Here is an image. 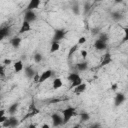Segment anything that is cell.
Returning a JSON list of instances; mask_svg holds the SVG:
<instances>
[{
	"label": "cell",
	"mask_w": 128,
	"mask_h": 128,
	"mask_svg": "<svg viewBox=\"0 0 128 128\" xmlns=\"http://www.w3.org/2000/svg\"><path fill=\"white\" fill-rule=\"evenodd\" d=\"M90 119V114L89 113H86V112H81L80 113V120L82 122H86Z\"/></svg>",
	"instance_id": "cell-22"
},
{
	"label": "cell",
	"mask_w": 128,
	"mask_h": 128,
	"mask_svg": "<svg viewBox=\"0 0 128 128\" xmlns=\"http://www.w3.org/2000/svg\"><path fill=\"white\" fill-rule=\"evenodd\" d=\"M117 88H118V84H116V83L112 84V86H111V89H112L113 91H115V90H116Z\"/></svg>",
	"instance_id": "cell-36"
},
{
	"label": "cell",
	"mask_w": 128,
	"mask_h": 128,
	"mask_svg": "<svg viewBox=\"0 0 128 128\" xmlns=\"http://www.w3.org/2000/svg\"><path fill=\"white\" fill-rule=\"evenodd\" d=\"M0 91H1V84H0Z\"/></svg>",
	"instance_id": "cell-44"
},
{
	"label": "cell",
	"mask_w": 128,
	"mask_h": 128,
	"mask_svg": "<svg viewBox=\"0 0 128 128\" xmlns=\"http://www.w3.org/2000/svg\"><path fill=\"white\" fill-rule=\"evenodd\" d=\"M18 108H19V104H18V103H13L12 105L9 106V108H8V113H9L10 115H14V114L17 112Z\"/></svg>",
	"instance_id": "cell-16"
},
{
	"label": "cell",
	"mask_w": 128,
	"mask_h": 128,
	"mask_svg": "<svg viewBox=\"0 0 128 128\" xmlns=\"http://www.w3.org/2000/svg\"><path fill=\"white\" fill-rule=\"evenodd\" d=\"M42 128H49V125H47V124H44V125H42Z\"/></svg>",
	"instance_id": "cell-41"
},
{
	"label": "cell",
	"mask_w": 128,
	"mask_h": 128,
	"mask_svg": "<svg viewBox=\"0 0 128 128\" xmlns=\"http://www.w3.org/2000/svg\"><path fill=\"white\" fill-rule=\"evenodd\" d=\"M125 100H126V97L123 93H117L116 96H115V99H114V104H115L116 107H118L121 104H123Z\"/></svg>",
	"instance_id": "cell-7"
},
{
	"label": "cell",
	"mask_w": 128,
	"mask_h": 128,
	"mask_svg": "<svg viewBox=\"0 0 128 128\" xmlns=\"http://www.w3.org/2000/svg\"><path fill=\"white\" fill-rule=\"evenodd\" d=\"M5 73H4V67L0 65V76H4Z\"/></svg>",
	"instance_id": "cell-34"
},
{
	"label": "cell",
	"mask_w": 128,
	"mask_h": 128,
	"mask_svg": "<svg viewBox=\"0 0 128 128\" xmlns=\"http://www.w3.org/2000/svg\"><path fill=\"white\" fill-rule=\"evenodd\" d=\"M52 75H53L52 70H46V71L42 72V74L39 76V80H38V82H39V83H43V82H45L46 80H48Z\"/></svg>",
	"instance_id": "cell-6"
},
{
	"label": "cell",
	"mask_w": 128,
	"mask_h": 128,
	"mask_svg": "<svg viewBox=\"0 0 128 128\" xmlns=\"http://www.w3.org/2000/svg\"><path fill=\"white\" fill-rule=\"evenodd\" d=\"M62 85H63V83H62V80L60 79V78H55L54 80H53V83H52V87H53V89H59V88H61L62 87Z\"/></svg>",
	"instance_id": "cell-17"
},
{
	"label": "cell",
	"mask_w": 128,
	"mask_h": 128,
	"mask_svg": "<svg viewBox=\"0 0 128 128\" xmlns=\"http://www.w3.org/2000/svg\"><path fill=\"white\" fill-rule=\"evenodd\" d=\"M59 49H60V44H59V42L52 41L51 48H50V52H51V53H55V52H57Z\"/></svg>",
	"instance_id": "cell-21"
},
{
	"label": "cell",
	"mask_w": 128,
	"mask_h": 128,
	"mask_svg": "<svg viewBox=\"0 0 128 128\" xmlns=\"http://www.w3.org/2000/svg\"><path fill=\"white\" fill-rule=\"evenodd\" d=\"M76 67H77V69H78V71H80V72H83V71H86V70L88 69V62H86V61H84V62H81V63H78Z\"/></svg>",
	"instance_id": "cell-18"
},
{
	"label": "cell",
	"mask_w": 128,
	"mask_h": 128,
	"mask_svg": "<svg viewBox=\"0 0 128 128\" xmlns=\"http://www.w3.org/2000/svg\"><path fill=\"white\" fill-rule=\"evenodd\" d=\"M42 59H43V57H42V55H41L40 53H36V54L34 55V61H35L36 63H40V62L42 61Z\"/></svg>",
	"instance_id": "cell-28"
},
{
	"label": "cell",
	"mask_w": 128,
	"mask_h": 128,
	"mask_svg": "<svg viewBox=\"0 0 128 128\" xmlns=\"http://www.w3.org/2000/svg\"><path fill=\"white\" fill-rule=\"evenodd\" d=\"M111 17H112L113 20H115V21H119V20L122 19V14H121L120 12H118V11H117V12H112Z\"/></svg>",
	"instance_id": "cell-24"
},
{
	"label": "cell",
	"mask_w": 128,
	"mask_h": 128,
	"mask_svg": "<svg viewBox=\"0 0 128 128\" xmlns=\"http://www.w3.org/2000/svg\"><path fill=\"white\" fill-rule=\"evenodd\" d=\"M100 1H102V0H95V2H100Z\"/></svg>",
	"instance_id": "cell-42"
},
{
	"label": "cell",
	"mask_w": 128,
	"mask_h": 128,
	"mask_svg": "<svg viewBox=\"0 0 128 128\" xmlns=\"http://www.w3.org/2000/svg\"><path fill=\"white\" fill-rule=\"evenodd\" d=\"M83 82V80H82V78L80 77V78H78L77 80H75V81H73V82H71V86H70V88H74V87H76V86H78L79 84H81Z\"/></svg>",
	"instance_id": "cell-27"
},
{
	"label": "cell",
	"mask_w": 128,
	"mask_h": 128,
	"mask_svg": "<svg viewBox=\"0 0 128 128\" xmlns=\"http://www.w3.org/2000/svg\"><path fill=\"white\" fill-rule=\"evenodd\" d=\"M87 55H88V52L86 50H81V56H82L83 59H86Z\"/></svg>",
	"instance_id": "cell-32"
},
{
	"label": "cell",
	"mask_w": 128,
	"mask_h": 128,
	"mask_svg": "<svg viewBox=\"0 0 128 128\" xmlns=\"http://www.w3.org/2000/svg\"><path fill=\"white\" fill-rule=\"evenodd\" d=\"M78 47H79V45H78V44H75V45H73V46L69 49V52H68V58H71V56L78 50Z\"/></svg>",
	"instance_id": "cell-25"
},
{
	"label": "cell",
	"mask_w": 128,
	"mask_h": 128,
	"mask_svg": "<svg viewBox=\"0 0 128 128\" xmlns=\"http://www.w3.org/2000/svg\"><path fill=\"white\" fill-rule=\"evenodd\" d=\"M3 115H5V110L4 109H0V117H2Z\"/></svg>",
	"instance_id": "cell-39"
},
{
	"label": "cell",
	"mask_w": 128,
	"mask_h": 128,
	"mask_svg": "<svg viewBox=\"0 0 128 128\" xmlns=\"http://www.w3.org/2000/svg\"><path fill=\"white\" fill-rule=\"evenodd\" d=\"M76 114V108L74 107H67L62 111L63 115V124H67L70 119Z\"/></svg>",
	"instance_id": "cell-1"
},
{
	"label": "cell",
	"mask_w": 128,
	"mask_h": 128,
	"mask_svg": "<svg viewBox=\"0 0 128 128\" xmlns=\"http://www.w3.org/2000/svg\"><path fill=\"white\" fill-rule=\"evenodd\" d=\"M0 109H1V101H0Z\"/></svg>",
	"instance_id": "cell-43"
},
{
	"label": "cell",
	"mask_w": 128,
	"mask_h": 128,
	"mask_svg": "<svg viewBox=\"0 0 128 128\" xmlns=\"http://www.w3.org/2000/svg\"><path fill=\"white\" fill-rule=\"evenodd\" d=\"M123 1H124V0H114V2L117 3V4H118V3H122Z\"/></svg>",
	"instance_id": "cell-40"
},
{
	"label": "cell",
	"mask_w": 128,
	"mask_h": 128,
	"mask_svg": "<svg viewBox=\"0 0 128 128\" xmlns=\"http://www.w3.org/2000/svg\"><path fill=\"white\" fill-rule=\"evenodd\" d=\"M2 126H3V127H10V121H9V118H7V119L2 123Z\"/></svg>",
	"instance_id": "cell-31"
},
{
	"label": "cell",
	"mask_w": 128,
	"mask_h": 128,
	"mask_svg": "<svg viewBox=\"0 0 128 128\" xmlns=\"http://www.w3.org/2000/svg\"><path fill=\"white\" fill-rule=\"evenodd\" d=\"M71 9H72V12H73L75 15H79V14H80V7H79L78 3L75 2V3L72 5Z\"/></svg>",
	"instance_id": "cell-23"
},
{
	"label": "cell",
	"mask_w": 128,
	"mask_h": 128,
	"mask_svg": "<svg viewBox=\"0 0 128 128\" xmlns=\"http://www.w3.org/2000/svg\"><path fill=\"white\" fill-rule=\"evenodd\" d=\"M40 3H41V0H30L26 10H35L40 6Z\"/></svg>",
	"instance_id": "cell-11"
},
{
	"label": "cell",
	"mask_w": 128,
	"mask_h": 128,
	"mask_svg": "<svg viewBox=\"0 0 128 128\" xmlns=\"http://www.w3.org/2000/svg\"><path fill=\"white\" fill-rule=\"evenodd\" d=\"M86 88H87V85L85 84V83H81V84H79L78 86H76V87H74V93L75 94H77V95H80L81 93H83L85 90H86Z\"/></svg>",
	"instance_id": "cell-13"
},
{
	"label": "cell",
	"mask_w": 128,
	"mask_h": 128,
	"mask_svg": "<svg viewBox=\"0 0 128 128\" xmlns=\"http://www.w3.org/2000/svg\"><path fill=\"white\" fill-rule=\"evenodd\" d=\"M22 70H23V63H22V61H16L14 63V71L16 73H19Z\"/></svg>",
	"instance_id": "cell-19"
},
{
	"label": "cell",
	"mask_w": 128,
	"mask_h": 128,
	"mask_svg": "<svg viewBox=\"0 0 128 128\" xmlns=\"http://www.w3.org/2000/svg\"><path fill=\"white\" fill-rule=\"evenodd\" d=\"M113 62V59L111 57V54L110 53H106L103 57V60L101 61V64L99 65V68L100 67H103V66H106V65H109L110 63Z\"/></svg>",
	"instance_id": "cell-10"
},
{
	"label": "cell",
	"mask_w": 128,
	"mask_h": 128,
	"mask_svg": "<svg viewBox=\"0 0 128 128\" xmlns=\"http://www.w3.org/2000/svg\"><path fill=\"white\" fill-rule=\"evenodd\" d=\"M7 118H8V117H6L5 115H3L2 117H0V123L2 124V123H3V122H4V121H5L6 119H7Z\"/></svg>",
	"instance_id": "cell-37"
},
{
	"label": "cell",
	"mask_w": 128,
	"mask_h": 128,
	"mask_svg": "<svg viewBox=\"0 0 128 128\" xmlns=\"http://www.w3.org/2000/svg\"><path fill=\"white\" fill-rule=\"evenodd\" d=\"M85 42H86V38H85V37H80V38L78 39V43H77V44H78V45H83Z\"/></svg>",
	"instance_id": "cell-30"
},
{
	"label": "cell",
	"mask_w": 128,
	"mask_h": 128,
	"mask_svg": "<svg viewBox=\"0 0 128 128\" xmlns=\"http://www.w3.org/2000/svg\"><path fill=\"white\" fill-rule=\"evenodd\" d=\"M31 30V24L27 21H23L22 25H21V28L19 30V33L20 34H23V33H26V32H29Z\"/></svg>",
	"instance_id": "cell-12"
},
{
	"label": "cell",
	"mask_w": 128,
	"mask_h": 128,
	"mask_svg": "<svg viewBox=\"0 0 128 128\" xmlns=\"http://www.w3.org/2000/svg\"><path fill=\"white\" fill-rule=\"evenodd\" d=\"M66 31L64 29H56L54 31V37H53V41L55 42H59L62 39H64V37L66 36Z\"/></svg>",
	"instance_id": "cell-3"
},
{
	"label": "cell",
	"mask_w": 128,
	"mask_h": 128,
	"mask_svg": "<svg viewBox=\"0 0 128 128\" xmlns=\"http://www.w3.org/2000/svg\"><path fill=\"white\" fill-rule=\"evenodd\" d=\"M37 19V14L34 12V10H26L24 14V21H27L29 23H32L36 21Z\"/></svg>",
	"instance_id": "cell-2"
},
{
	"label": "cell",
	"mask_w": 128,
	"mask_h": 128,
	"mask_svg": "<svg viewBox=\"0 0 128 128\" xmlns=\"http://www.w3.org/2000/svg\"><path fill=\"white\" fill-rule=\"evenodd\" d=\"M99 39H100V40H102V41H104V42H107V41L109 40L108 34H106V33H101V34H100Z\"/></svg>",
	"instance_id": "cell-29"
},
{
	"label": "cell",
	"mask_w": 128,
	"mask_h": 128,
	"mask_svg": "<svg viewBox=\"0 0 128 128\" xmlns=\"http://www.w3.org/2000/svg\"><path fill=\"white\" fill-rule=\"evenodd\" d=\"M9 121H10V127H17L19 125V120L14 115H11V117H9Z\"/></svg>",
	"instance_id": "cell-20"
},
{
	"label": "cell",
	"mask_w": 128,
	"mask_h": 128,
	"mask_svg": "<svg viewBox=\"0 0 128 128\" xmlns=\"http://www.w3.org/2000/svg\"><path fill=\"white\" fill-rule=\"evenodd\" d=\"M94 47L96 50H99V51L105 50V49H107V42H104L100 39H97L94 43Z\"/></svg>",
	"instance_id": "cell-9"
},
{
	"label": "cell",
	"mask_w": 128,
	"mask_h": 128,
	"mask_svg": "<svg viewBox=\"0 0 128 128\" xmlns=\"http://www.w3.org/2000/svg\"><path fill=\"white\" fill-rule=\"evenodd\" d=\"M3 63H4L5 65H10V64L12 63V60H11V59H8V58H6V59H4Z\"/></svg>",
	"instance_id": "cell-33"
},
{
	"label": "cell",
	"mask_w": 128,
	"mask_h": 128,
	"mask_svg": "<svg viewBox=\"0 0 128 128\" xmlns=\"http://www.w3.org/2000/svg\"><path fill=\"white\" fill-rule=\"evenodd\" d=\"M10 31H11L10 26H3V27H1L0 28V41L5 39L6 37H8L10 35Z\"/></svg>",
	"instance_id": "cell-5"
},
{
	"label": "cell",
	"mask_w": 128,
	"mask_h": 128,
	"mask_svg": "<svg viewBox=\"0 0 128 128\" xmlns=\"http://www.w3.org/2000/svg\"><path fill=\"white\" fill-rule=\"evenodd\" d=\"M21 41H22V39L20 37H14V38H12L10 40V43L14 48H18L20 46V44H21Z\"/></svg>",
	"instance_id": "cell-15"
},
{
	"label": "cell",
	"mask_w": 128,
	"mask_h": 128,
	"mask_svg": "<svg viewBox=\"0 0 128 128\" xmlns=\"http://www.w3.org/2000/svg\"><path fill=\"white\" fill-rule=\"evenodd\" d=\"M38 113H39V110L36 108L35 103H34V102H32V103L30 104V106H29L28 114L25 116V119H26V118H29V117H33L34 115H36V114H38Z\"/></svg>",
	"instance_id": "cell-8"
},
{
	"label": "cell",
	"mask_w": 128,
	"mask_h": 128,
	"mask_svg": "<svg viewBox=\"0 0 128 128\" xmlns=\"http://www.w3.org/2000/svg\"><path fill=\"white\" fill-rule=\"evenodd\" d=\"M32 79H34V82H38V80H39V75H38L37 73H35V75H34V77H33Z\"/></svg>",
	"instance_id": "cell-35"
},
{
	"label": "cell",
	"mask_w": 128,
	"mask_h": 128,
	"mask_svg": "<svg viewBox=\"0 0 128 128\" xmlns=\"http://www.w3.org/2000/svg\"><path fill=\"white\" fill-rule=\"evenodd\" d=\"M51 120H52V123H53V126L54 127L63 125V117H61L60 114H58V113L52 114L51 115Z\"/></svg>",
	"instance_id": "cell-4"
},
{
	"label": "cell",
	"mask_w": 128,
	"mask_h": 128,
	"mask_svg": "<svg viewBox=\"0 0 128 128\" xmlns=\"http://www.w3.org/2000/svg\"><path fill=\"white\" fill-rule=\"evenodd\" d=\"M78 78H80V75H79L78 73H70V74L68 75V80H69L70 82H73V81L77 80Z\"/></svg>",
	"instance_id": "cell-26"
},
{
	"label": "cell",
	"mask_w": 128,
	"mask_h": 128,
	"mask_svg": "<svg viewBox=\"0 0 128 128\" xmlns=\"http://www.w3.org/2000/svg\"><path fill=\"white\" fill-rule=\"evenodd\" d=\"M24 72H25V75L29 78V79H32L33 77H34V75H35V70L31 67V66H27V67H25V69H24Z\"/></svg>",
	"instance_id": "cell-14"
},
{
	"label": "cell",
	"mask_w": 128,
	"mask_h": 128,
	"mask_svg": "<svg viewBox=\"0 0 128 128\" xmlns=\"http://www.w3.org/2000/svg\"><path fill=\"white\" fill-rule=\"evenodd\" d=\"M89 9H90V4H85V12H87V11H89Z\"/></svg>",
	"instance_id": "cell-38"
}]
</instances>
